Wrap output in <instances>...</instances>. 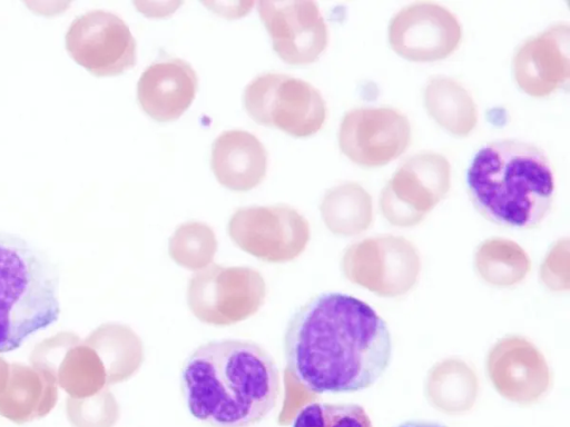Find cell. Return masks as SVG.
Listing matches in <instances>:
<instances>
[{"label": "cell", "instance_id": "cell-13", "mask_svg": "<svg viewBox=\"0 0 570 427\" xmlns=\"http://www.w3.org/2000/svg\"><path fill=\"white\" fill-rule=\"evenodd\" d=\"M570 24L556 22L525 39L512 57L518 87L534 98L547 97L568 85L570 78Z\"/></svg>", "mask_w": 570, "mask_h": 427}, {"label": "cell", "instance_id": "cell-15", "mask_svg": "<svg viewBox=\"0 0 570 427\" xmlns=\"http://www.w3.org/2000/svg\"><path fill=\"white\" fill-rule=\"evenodd\" d=\"M210 166L222 186L247 191L265 178L267 151L254 133L239 129L226 130L212 145Z\"/></svg>", "mask_w": 570, "mask_h": 427}, {"label": "cell", "instance_id": "cell-9", "mask_svg": "<svg viewBox=\"0 0 570 427\" xmlns=\"http://www.w3.org/2000/svg\"><path fill=\"white\" fill-rule=\"evenodd\" d=\"M451 187V166L438 152L422 151L407 158L386 182L380 197L384 215L409 225L445 197Z\"/></svg>", "mask_w": 570, "mask_h": 427}, {"label": "cell", "instance_id": "cell-2", "mask_svg": "<svg viewBox=\"0 0 570 427\" xmlns=\"http://www.w3.org/2000/svg\"><path fill=\"white\" fill-rule=\"evenodd\" d=\"M180 389L189 413L212 427H250L276 406L281 376L274 358L252 340L198 346L184 361Z\"/></svg>", "mask_w": 570, "mask_h": 427}, {"label": "cell", "instance_id": "cell-16", "mask_svg": "<svg viewBox=\"0 0 570 427\" xmlns=\"http://www.w3.org/2000/svg\"><path fill=\"white\" fill-rule=\"evenodd\" d=\"M423 102L429 116L451 135L465 137L478 123V109L472 96L451 77L430 78L423 89Z\"/></svg>", "mask_w": 570, "mask_h": 427}, {"label": "cell", "instance_id": "cell-3", "mask_svg": "<svg viewBox=\"0 0 570 427\" xmlns=\"http://www.w3.org/2000/svg\"><path fill=\"white\" fill-rule=\"evenodd\" d=\"M470 200L488 221L532 229L549 215L556 196L551 162L539 147L499 139L474 155L466 171Z\"/></svg>", "mask_w": 570, "mask_h": 427}, {"label": "cell", "instance_id": "cell-5", "mask_svg": "<svg viewBox=\"0 0 570 427\" xmlns=\"http://www.w3.org/2000/svg\"><path fill=\"white\" fill-rule=\"evenodd\" d=\"M243 103L257 123L294 137L316 133L326 119L321 92L309 82L281 72H264L252 79L244 89Z\"/></svg>", "mask_w": 570, "mask_h": 427}, {"label": "cell", "instance_id": "cell-6", "mask_svg": "<svg viewBox=\"0 0 570 427\" xmlns=\"http://www.w3.org/2000/svg\"><path fill=\"white\" fill-rule=\"evenodd\" d=\"M265 298V279L245 266L207 264L189 278L186 291L191 314L213 326H229L252 317Z\"/></svg>", "mask_w": 570, "mask_h": 427}, {"label": "cell", "instance_id": "cell-19", "mask_svg": "<svg viewBox=\"0 0 570 427\" xmlns=\"http://www.w3.org/2000/svg\"><path fill=\"white\" fill-rule=\"evenodd\" d=\"M216 249V239L210 227L193 221L180 225L169 241V254L177 261L198 266L210 259Z\"/></svg>", "mask_w": 570, "mask_h": 427}, {"label": "cell", "instance_id": "cell-10", "mask_svg": "<svg viewBox=\"0 0 570 427\" xmlns=\"http://www.w3.org/2000/svg\"><path fill=\"white\" fill-rule=\"evenodd\" d=\"M407 117L392 107L348 110L340 125L341 151L362 167H381L399 158L411 143Z\"/></svg>", "mask_w": 570, "mask_h": 427}, {"label": "cell", "instance_id": "cell-4", "mask_svg": "<svg viewBox=\"0 0 570 427\" xmlns=\"http://www.w3.org/2000/svg\"><path fill=\"white\" fill-rule=\"evenodd\" d=\"M60 278L27 239L0 231V352L18 349L60 316Z\"/></svg>", "mask_w": 570, "mask_h": 427}, {"label": "cell", "instance_id": "cell-12", "mask_svg": "<svg viewBox=\"0 0 570 427\" xmlns=\"http://www.w3.org/2000/svg\"><path fill=\"white\" fill-rule=\"evenodd\" d=\"M257 10L274 51L285 62L312 63L325 50L327 26L315 1L263 0L257 2Z\"/></svg>", "mask_w": 570, "mask_h": 427}, {"label": "cell", "instance_id": "cell-11", "mask_svg": "<svg viewBox=\"0 0 570 427\" xmlns=\"http://www.w3.org/2000/svg\"><path fill=\"white\" fill-rule=\"evenodd\" d=\"M389 42L395 53L414 62L448 58L460 46L462 28L445 7L414 2L397 11L390 21Z\"/></svg>", "mask_w": 570, "mask_h": 427}, {"label": "cell", "instance_id": "cell-17", "mask_svg": "<svg viewBox=\"0 0 570 427\" xmlns=\"http://www.w3.org/2000/svg\"><path fill=\"white\" fill-rule=\"evenodd\" d=\"M321 212L332 231L353 234L370 222L372 198L360 183L343 182L325 192L321 202Z\"/></svg>", "mask_w": 570, "mask_h": 427}, {"label": "cell", "instance_id": "cell-7", "mask_svg": "<svg viewBox=\"0 0 570 427\" xmlns=\"http://www.w3.org/2000/svg\"><path fill=\"white\" fill-rule=\"evenodd\" d=\"M230 239L245 252L266 262L298 257L309 240V225L287 205L238 208L228 221Z\"/></svg>", "mask_w": 570, "mask_h": 427}, {"label": "cell", "instance_id": "cell-20", "mask_svg": "<svg viewBox=\"0 0 570 427\" xmlns=\"http://www.w3.org/2000/svg\"><path fill=\"white\" fill-rule=\"evenodd\" d=\"M396 427H448L445 425L426 420H407Z\"/></svg>", "mask_w": 570, "mask_h": 427}, {"label": "cell", "instance_id": "cell-8", "mask_svg": "<svg viewBox=\"0 0 570 427\" xmlns=\"http://www.w3.org/2000/svg\"><path fill=\"white\" fill-rule=\"evenodd\" d=\"M70 57L98 77L117 76L137 61V43L127 23L106 10H90L76 17L66 37Z\"/></svg>", "mask_w": 570, "mask_h": 427}, {"label": "cell", "instance_id": "cell-18", "mask_svg": "<svg viewBox=\"0 0 570 427\" xmlns=\"http://www.w3.org/2000/svg\"><path fill=\"white\" fill-rule=\"evenodd\" d=\"M292 427H372V421L361 405L316 401L298 410Z\"/></svg>", "mask_w": 570, "mask_h": 427}, {"label": "cell", "instance_id": "cell-1", "mask_svg": "<svg viewBox=\"0 0 570 427\" xmlns=\"http://www.w3.org/2000/svg\"><path fill=\"white\" fill-rule=\"evenodd\" d=\"M283 346L287 370L314 394L366 389L392 357L385 320L365 301L335 291L313 296L292 315Z\"/></svg>", "mask_w": 570, "mask_h": 427}, {"label": "cell", "instance_id": "cell-14", "mask_svg": "<svg viewBox=\"0 0 570 427\" xmlns=\"http://www.w3.org/2000/svg\"><path fill=\"white\" fill-rule=\"evenodd\" d=\"M198 89L195 69L181 58L153 62L140 75L137 99L153 119L166 122L179 118L191 105Z\"/></svg>", "mask_w": 570, "mask_h": 427}]
</instances>
